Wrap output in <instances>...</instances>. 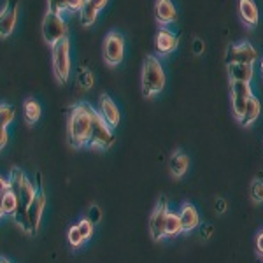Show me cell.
<instances>
[{"label": "cell", "mask_w": 263, "mask_h": 263, "mask_svg": "<svg viewBox=\"0 0 263 263\" xmlns=\"http://www.w3.org/2000/svg\"><path fill=\"white\" fill-rule=\"evenodd\" d=\"M11 192L16 195V200H18V207H16L14 213V221L23 228L25 232L30 233V223H28V205L35 197L37 190L30 184V181L25 177V174L20 171L18 167H14L11 171V179H9Z\"/></svg>", "instance_id": "1"}, {"label": "cell", "mask_w": 263, "mask_h": 263, "mask_svg": "<svg viewBox=\"0 0 263 263\" xmlns=\"http://www.w3.org/2000/svg\"><path fill=\"white\" fill-rule=\"evenodd\" d=\"M95 109L86 102L76 104L70 109L69 116V142L72 147H83L88 146L93 125V116H95Z\"/></svg>", "instance_id": "2"}, {"label": "cell", "mask_w": 263, "mask_h": 263, "mask_svg": "<svg viewBox=\"0 0 263 263\" xmlns=\"http://www.w3.org/2000/svg\"><path fill=\"white\" fill-rule=\"evenodd\" d=\"M165 88V72L160 60L153 54L144 58L142 65V95L146 99L162 93Z\"/></svg>", "instance_id": "3"}, {"label": "cell", "mask_w": 263, "mask_h": 263, "mask_svg": "<svg viewBox=\"0 0 263 263\" xmlns=\"http://www.w3.org/2000/svg\"><path fill=\"white\" fill-rule=\"evenodd\" d=\"M53 70L60 83H65L69 79L70 72V41L62 39L53 46Z\"/></svg>", "instance_id": "4"}, {"label": "cell", "mask_w": 263, "mask_h": 263, "mask_svg": "<svg viewBox=\"0 0 263 263\" xmlns=\"http://www.w3.org/2000/svg\"><path fill=\"white\" fill-rule=\"evenodd\" d=\"M42 37L48 44L54 46L57 42L67 37V25L63 21L62 14L57 12H48L42 20Z\"/></svg>", "instance_id": "5"}, {"label": "cell", "mask_w": 263, "mask_h": 263, "mask_svg": "<svg viewBox=\"0 0 263 263\" xmlns=\"http://www.w3.org/2000/svg\"><path fill=\"white\" fill-rule=\"evenodd\" d=\"M114 144V132L111 126L107 125L100 118L99 112H95L93 116V125H91V134H90V147H100V149H107Z\"/></svg>", "instance_id": "6"}, {"label": "cell", "mask_w": 263, "mask_h": 263, "mask_svg": "<svg viewBox=\"0 0 263 263\" xmlns=\"http://www.w3.org/2000/svg\"><path fill=\"white\" fill-rule=\"evenodd\" d=\"M102 53H104V60L107 65H120L123 57H125V41H123L121 33L109 32L104 41V46H102Z\"/></svg>", "instance_id": "7"}, {"label": "cell", "mask_w": 263, "mask_h": 263, "mask_svg": "<svg viewBox=\"0 0 263 263\" xmlns=\"http://www.w3.org/2000/svg\"><path fill=\"white\" fill-rule=\"evenodd\" d=\"M168 213H171V211H168L167 198L160 197L149 218V232H151V239L155 240V242L165 239V221H167Z\"/></svg>", "instance_id": "8"}, {"label": "cell", "mask_w": 263, "mask_h": 263, "mask_svg": "<svg viewBox=\"0 0 263 263\" xmlns=\"http://www.w3.org/2000/svg\"><path fill=\"white\" fill-rule=\"evenodd\" d=\"M46 205V195H44V184H42V176L41 172H37V192L33 200L28 205V223H30V233L35 235L37 228H39L41 218H42V211H44Z\"/></svg>", "instance_id": "9"}, {"label": "cell", "mask_w": 263, "mask_h": 263, "mask_svg": "<svg viewBox=\"0 0 263 263\" xmlns=\"http://www.w3.org/2000/svg\"><path fill=\"white\" fill-rule=\"evenodd\" d=\"M253 97L251 83H235L230 81V99H232V111L237 121L244 114V109L248 105L249 99Z\"/></svg>", "instance_id": "10"}, {"label": "cell", "mask_w": 263, "mask_h": 263, "mask_svg": "<svg viewBox=\"0 0 263 263\" xmlns=\"http://www.w3.org/2000/svg\"><path fill=\"white\" fill-rule=\"evenodd\" d=\"M258 58L256 49L249 42H240L237 46H230L227 53V65L228 63H248L253 65Z\"/></svg>", "instance_id": "11"}, {"label": "cell", "mask_w": 263, "mask_h": 263, "mask_svg": "<svg viewBox=\"0 0 263 263\" xmlns=\"http://www.w3.org/2000/svg\"><path fill=\"white\" fill-rule=\"evenodd\" d=\"M18 18V0H7L0 12V37H9Z\"/></svg>", "instance_id": "12"}, {"label": "cell", "mask_w": 263, "mask_h": 263, "mask_svg": "<svg viewBox=\"0 0 263 263\" xmlns=\"http://www.w3.org/2000/svg\"><path fill=\"white\" fill-rule=\"evenodd\" d=\"M100 114V118L104 120L105 123H107L109 126L114 130L118 125H120V109L116 107V104L112 102V99L109 95H102L100 100H99V111H97Z\"/></svg>", "instance_id": "13"}, {"label": "cell", "mask_w": 263, "mask_h": 263, "mask_svg": "<svg viewBox=\"0 0 263 263\" xmlns=\"http://www.w3.org/2000/svg\"><path fill=\"white\" fill-rule=\"evenodd\" d=\"M179 218L182 221V232L184 233H190V232H193L195 228L200 227V214H198V209L190 202H184L181 205Z\"/></svg>", "instance_id": "14"}, {"label": "cell", "mask_w": 263, "mask_h": 263, "mask_svg": "<svg viewBox=\"0 0 263 263\" xmlns=\"http://www.w3.org/2000/svg\"><path fill=\"white\" fill-rule=\"evenodd\" d=\"M177 44H179V39L174 32H171L168 28L162 27L156 33V41H155V46H156V51L160 54H171L172 51H176Z\"/></svg>", "instance_id": "15"}, {"label": "cell", "mask_w": 263, "mask_h": 263, "mask_svg": "<svg viewBox=\"0 0 263 263\" xmlns=\"http://www.w3.org/2000/svg\"><path fill=\"white\" fill-rule=\"evenodd\" d=\"M155 18L160 25H168L177 20V12L172 0H156L155 2Z\"/></svg>", "instance_id": "16"}, {"label": "cell", "mask_w": 263, "mask_h": 263, "mask_svg": "<svg viewBox=\"0 0 263 263\" xmlns=\"http://www.w3.org/2000/svg\"><path fill=\"white\" fill-rule=\"evenodd\" d=\"M227 69L230 81L235 83H251L254 76L253 65H248V63H228Z\"/></svg>", "instance_id": "17"}, {"label": "cell", "mask_w": 263, "mask_h": 263, "mask_svg": "<svg viewBox=\"0 0 263 263\" xmlns=\"http://www.w3.org/2000/svg\"><path fill=\"white\" fill-rule=\"evenodd\" d=\"M239 16L244 25L249 28H254L258 25L260 14H258V7L254 0H239Z\"/></svg>", "instance_id": "18"}, {"label": "cell", "mask_w": 263, "mask_h": 263, "mask_svg": "<svg viewBox=\"0 0 263 263\" xmlns=\"http://www.w3.org/2000/svg\"><path fill=\"white\" fill-rule=\"evenodd\" d=\"M188 167H190V158L182 151H176L171 156V160H168V171H171L174 179H181L188 172Z\"/></svg>", "instance_id": "19"}, {"label": "cell", "mask_w": 263, "mask_h": 263, "mask_svg": "<svg viewBox=\"0 0 263 263\" xmlns=\"http://www.w3.org/2000/svg\"><path fill=\"white\" fill-rule=\"evenodd\" d=\"M260 112H261V104H260V100L256 99V97H251L248 102V105H246V109H244V114L240 116V120L239 123L242 126H251L254 121L258 120V116H260Z\"/></svg>", "instance_id": "20"}, {"label": "cell", "mask_w": 263, "mask_h": 263, "mask_svg": "<svg viewBox=\"0 0 263 263\" xmlns=\"http://www.w3.org/2000/svg\"><path fill=\"white\" fill-rule=\"evenodd\" d=\"M181 233H184V232H182V221H181L179 214L168 213L167 221H165V237L172 239V237H177V235H181Z\"/></svg>", "instance_id": "21"}, {"label": "cell", "mask_w": 263, "mask_h": 263, "mask_svg": "<svg viewBox=\"0 0 263 263\" xmlns=\"http://www.w3.org/2000/svg\"><path fill=\"white\" fill-rule=\"evenodd\" d=\"M25 120H27L28 123H35L39 121L41 118V105L39 102H35L33 99H28L27 102H25Z\"/></svg>", "instance_id": "22"}, {"label": "cell", "mask_w": 263, "mask_h": 263, "mask_svg": "<svg viewBox=\"0 0 263 263\" xmlns=\"http://www.w3.org/2000/svg\"><path fill=\"white\" fill-rule=\"evenodd\" d=\"M0 202H2V211H4V214L14 216L16 207H18V200H16V195L11 192V188L2 195V200H0Z\"/></svg>", "instance_id": "23"}, {"label": "cell", "mask_w": 263, "mask_h": 263, "mask_svg": "<svg viewBox=\"0 0 263 263\" xmlns=\"http://www.w3.org/2000/svg\"><path fill=\"white\" fill-rule=\"evenodd\" d=\"M79 12H81V16H79V21H81L83 27H90V25L95 23L97 14H99V11H97L93 6H90L88 2H84L83 9L79 11Z\"/></svg>", "instance_id": "24"}, {"label": "cell", "mask_w": 263, "mask_h": 263, "mask_svg": "<svg viewBox=\"0 0 263 263\" xmlns=\"http://www.w3.org/2000/svg\"><path fill=\"white\" fill-rule=\"evenodd\" d=\"M12 120H14V107L7 104H0V126L6 128Z\"/></svg>", "instance_id": "25"}, {"label": "cell", "mask_w": 263, "mask_h": 263, "mask_svg": "<svg viewBox=\"0 0 263 263\" xmlns=\"http://www.w3.org/2000/svg\"><path fill=\"white\" fill-rule=\"evenodd\" d=\"M249 193H251V198L254 203H263V181L254 179L251 182V188H249Z\"/></svg>", "instance_id": "26"}, {"label": "cell", "mask_w": 263, "mask_h": 263, "mask_svg": "<svg viewBox=\"0 0 263 263\" xmlns=\"http://www.w3.org/2000/svg\"><path fill=\"white\" fill-rule=\"evenodd\" d=\"M69 242H70V246H74V248H79V246L84 244V239H83L81 232H79L78 224L70 227V230H69Z\"/></svg>", "instance_id": "27"}, {"label": "cell", "mask_w": 263, "mask_h": 263, "mask_svg": "<svg viewBox=\"0 0 263 263\" xmlns=\"http://www.w3.org/2000/svg\"><path fill=\"white\" fill-rule=\"evenodd\" d=\"M78 228H79V232H81V235H83L84 240H88L93 235V223L88 218L81 219V221L78 223Z\"/></svg>", "instance_id": "28"}, {"label": "cell", "mask_w": 263, "mask_h": 263, "mask_svg": "<svg viewBox=\"0 0 263 263\" xmlns=\"http://www.w3.org/2000/svg\"><path fill=\"white\" fill-rule=\"evenodd\" d=\"M48 7H49V12L62 14V12L65 11V0H48Z\"/></svg>", "instance_id": "29"}, {"label": "cell", "mask_w": 263, "mask_h": 263, "mask_svg": "<svg viewBox=\"0 0 263 263\" xmlns=\"http://www.w3.org/2000/svg\"><path fill=\"white\" fill-rule=\"evenodd\" d=\"M79 83H81V86L84 90H88V88H91V84H93V76L88 70H83L81 76H79Z\"/></svg>", "instance_id": "30"}, {"label": "cell", "mask_w": 263, "mask_h": 263, "mask_svg": "<svg viewBox=\"0 0 263 263\" xmlns=\"http://www.w3.org/2000/svg\"><path fill=\"white\" fill-rule=\"evenodd\" d=\"M86 0H65V11H81Z\"/></svg>", "instance_id": "31"}, {"label": "cell", "mask_w": 263, "mask_h": 263, "mask_svg": "<svg viewBox=\"0 0 263 263\" xmlns=\"http://www.w3.org/2000/svg\"><path fill=\"white\" fill-rule=\"evenodd\" d=\"M254 249H256L258 258H261L263 260V230L258 232L256 237H254Z\"/></svg>", "instance_id": "32"}, {"label": "cell", "mask_w": 263, "mask_h": 263, "mask_svg": "<svg viewBox=\"0 0 263 263\" xmlns=\"http://www.w3.org/2000/svg\"><path fill=\"white\" fill-rule=\"evenodd\" d=\"M100 218H102V213H100V209L97 205H91L90 207V211H88V219L95 224V223H99L100 221Z\"/></svg>", "instance_id": "33"}, {"label": "cell", "mask_w": 263, "mask_h": 263, "mask_svg": "<svg viewBox=\"0 0 263 263\" xmlns=\"http://www.w3.org/2000/svg\"><path fill=\"white\" fill-rule=\"evenodd\" d=\"M214 207H216V213L218 214H223V213H227V200L224 198H216L214 200Z\"/></svg>", "instance_id": "34"}, {"label": "cell", "mask_w": 263, "mask_h": 263, "mask_svg": "<svg viewBox=\"0 0 263 263\" xmlns=\"http://www.w3.org/2000/svg\"><path fill=\"white\" fill-rule=\"evenodd\" d=\"M193 53L195 54H202L203 53V41L202 39H195L193 41Z\"/></svg>", "instance_id": "35"}, {"label": "cell", "mask_w": 263, "mask_h": 263, "mask_svg": "<svg viewBox=\"0 0 263 263\" xmlns=\"http://www.w3.org/2000/svg\"><path fill=\"white\" fill-rule=\"evenodd\" d=\"M86 2L90 4V6L95 7L97 11H100L102 7H105V4H107V0H86Z\"/></svg>", "instance_id": "36"}, {"label": "cell", "mask_w": 263, "mask_h": 263, "mask_svg": "<svg viewBox=\"0 0 263 263\" xmlns=\"http://www.w3.org/2000/svg\"><path fill=\"white\" fill-rule=\"evenodd\" d=\"M7 144V130L4 126H0V149Z\"/></svg>", "instance_id": "37"}, {"label": "cell", "mask_w": 263, "mask_h": 263, "mask_svg": "<svg viewBox=\"0 0 263 263\" xmlns=\"http://www.w3.org/2000/svg\"><path fill=\"white\" fill-rule=\"evenodd\" d=\"M211 233H213V224H203V227H202V235H203V239H209Z\"/></svg>", "instance_id": "38"}, {"label": "cell", "mask_w": 263, "mask_h": 263, "mask_svg": "<svg viewBox=\"0 0 263 263\" xmlns=\"http://www.w3.org/2000/svg\"><path fill=\"white\" fill-rule=\"evenodd\" d=\"M9 188H11V186H9V181H6V179H2V177H0V195H4Z\"/></svg>", "instance_id": "39"}, {"label": "cell", "mask_w": 263, "mask_h": 263, "mask_svg": "<svg viewBox=\"0 0 263 263\" xmlns=\"http://www.w3.org/2000/svg\"><path fill=\"white\" fill-rule=\"evenodd\" d=\"M0 200H2V195H0ZM2 214H4V211H2V202H0V218H2Z\"/></svg>", "instance_id": "40"}, {"label": "cell", "mask_w": 263, "mask_h": 263, "mask_svg": "<svg viewBox=\"0 0 263 263\" xmlns=\"http://www.w3.org/2000/svg\"><path fill=\"white\" fill-rule=\"evenodd\" d=\"M0 263H11V261L6 260V258H0Z\"/></svg>", "instance_id": "41"}, {"label": "cell", "mask_w": 263, "mask_h": 263, "mask_svg": "<svg viewBox=\"0 0 263 263\" xmlns=\"http://www.w3.org/2000/svg\"><path fill=\"white\" fill-rule=\"evenodd\" d=\"M261 74H263V60H261Z\"/></svg>", "instance_id": "42"}]
</instances>
